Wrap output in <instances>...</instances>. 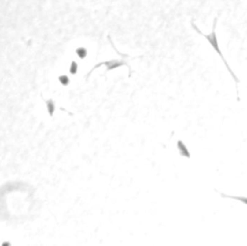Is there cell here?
Wrapping results in <instances>:
<instances>
[{
  "mask_svg": "<svg viewBox=\"0 0 247 246\" xmlns=\"http://www.w3.org/2000/svg\"><path fill=\"white\" fill-rule=\"evenodd\" d=\"M216 24H217V17H214V20H213V24H212V33L211 34H208V35H206V34H204L203 32H201L200 31V29L197 27V25L196 24L193 22V21H191V26H192V28L195 30V31L197 32V33H199L200 35H202L204 38H206V40L208 42V44L211 45V46L214 49V50L216 51L218 53V55L219 56L221 57V59H222V61H223V63L225 64V66H226V68H227V70H228V72H230V75H232V77H233V79L234 80V83H236V89H237V97H238V101H239V96H238V83H239V79L238 78V76L234 75V72L232 71V69L230 68V66H229V64L227 63V61H226V59H225V57L223 56V55H222V53H221V50H220V48H219V45H218V40H217V36H216V30H215V28H216Z\"/></svg>",
  "mask_w": 247,
  "mask_h": 246,
  "instance_id": "obj_1",
  "label": "cell"
},
{
  "mask_svg": "<svg viewBox=\"0 0 247 246\" xmlns=\"http://www.w3.org/2000/svg\"><path fill=\"white\" fill-rule=\"evenodd\" d=\"M177 148H178V151L180 152V155L183 157H187V158H190V152L187 149V147L185 146V144L182 142V140H178L177 142Z\"/></svg>",
  "mask_w": 247,
  "mask_h": 246,
  "instance_id": "obj_3",
  "label": "cell"
},
{
  "mask_svg": "<svg viewBox=\"0 0 247 246\" xmlns=\"http://www.w3.org/2000/svg\"><path fill=\"white\" fill-rule=\"evenodd\" d=\"M221 197L223 198H230V199H234V200H238L239 202L243 203L247 206V197H243V196H232V195H227L224 193H221Z\"/></svg>",
  "mask_w": 247,
  "mask_h": 246,
  "instance_id": "obj_4",
  "label": "cell"
},
{
  "mask_svg": "<svg viewBox=\"0 0 247 246\" xmlns=\"http://www.w3.org/2000/svg\"><path fill=\"white\" fill-rule=\"evenodd\" d=\"M46 109H47V112L49 114V116L52 117L53 114H54V111H55V102L53 100H47L46 101Z\"/></svg>",
  "mask_w": 247,
  "mask_h": 246,
  "instance_id": "obj_5",
  "label": "cell"
},
{
  "mask_svg": "<svg viewBox=\"0 0 247 246\" xmlns=\"http://www.w3.org/2000/svg\"><path fill=\"white\" fill-rule=\"evenodd\" d=\"M77 70H78L77 63L76 62V61H72V62L71 63V67H70V72H71V75H76Z\"/></svg>",
  "mask_w": 247,
  "mask_h": 246,
  "instance_id": "obj_8",
  "label": "cell"
},
{
  "mask_svg": "<svg viewBox=\"0 0 247 246\" xmlns=\"http://www.w3.org/2000/svg\"><path fill=\"white\" fill-rule=\"evenodd\" d=\"M3 246H10L9 243H3Z\"/></svg>",
  "mask_w": 247,
  "mask_h": 246,
  "instance_id": "obj_9",
  "label": "cell"
},
{
  "mask_svg": "<svg viewBox=\"0 0 247 246\" xmlns=\"http://www.w3.org/2000/svg\"><path fill=\"white\" fill-rule=\"evenodd\" d=\"M76 53L77 54V56L80 59H84L88 55V50H87V48H86V47L81 46V47H77L76 49Z\"/></svg>",
  "mask_w": 247,
  "mask_h": 246,
  "instance_id": "obj_6",
  "label": "cell"
},
{
  "mask_svg": "<svg viewBox=\"0 0 247 246\" xmlns=\"http://www.w3.org/2000/svg\"><path fill=\"white\" fill-rule=\"evenodd\" d=\"M58 80L63 86H68L70 84V81H71L69 76H67V75H60L59 78H58Z\"/></svg>",
  "mask_w": 247,
  "mask_h": 246,
  "instance_id": "obj_7",
  "label": "cell"
},
{
  "mask_svg": "<svg viewBox=\"0 0 247 246\" xmlns=\"http://www.w3.org/2000/svg\"><path fill=\"white\" fill-rule=\"evenodd\" d=\"M104 65L106 67V71H111V70H114L116 69V68H119V67H122V66H125L127 65L126 62H124V61H119V60H111V61H106V62H101L100 64H98L94 67V69L93 70H95L97 69V68L98 67H101Z\"/></svg>",
  "mask_w": 247,
  "mask_h": 246,
  "instance_id": "obj_2",
  "label": "cell"
}]
</instances>
